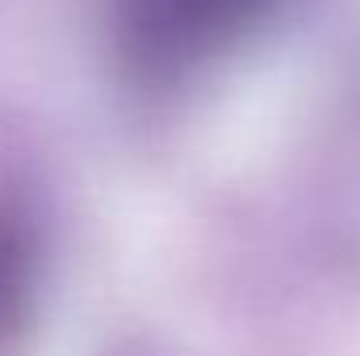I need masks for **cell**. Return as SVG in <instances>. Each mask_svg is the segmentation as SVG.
I'll use <instances>...</instances> for the list:
<instances>
[{
	"mask_svg": "<svg viewBox=\"0 0 360 356\" xmlns=\"http://www.w3.org/2000/svg\"><path fill=\"white\" fill-rule=\"evenodd\" d=\"M272 0H134V34L151 55L188 59L235 38Z\"/></svg>",
	"mask_w": 360,
	"mask_h": 356,
	"instance_id": "obj_1",
	"label": "cell"
}]
</instances>
